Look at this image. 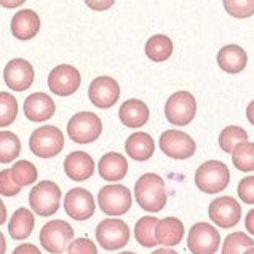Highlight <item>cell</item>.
I'll return each instance as SVG.
<instances>
[{
  "label": "cell",
  "mask_w": 254,
  "mask_h": 254,
  "mask_svg": "<svg viewBox=\"0 0 254 254\" xmlns=\"http://www.w3.org/2000/svg\"><path fill=\"white\" fill-rule=\"evenodd\" d=\"M18 115V103L13 94L6 91H0V128L10 127L16 120Z\"/></svg>",
  "instance_id": "obj_33"
},
{
  "label": "cell",
  "mask_w": 254,
  "mask_h": 254,
  "mask_svg": "<svg viewBox=\"0 0 254 254\" xmlns=\"http://www.w3.org/2000/svg\"><path fill=\"white\" fill-rule=\"evenodd\" d=\"M103 133V122L93 112H78L67 123V134L74 142L90 144Z\"/></svg>",
  "instance_id": "obj_6"
},
{
  "label": "cell",
  "mask_w": 254,
  "mask_h": 254,
  "mask_svg": "<svg viewBox=\"0 0 254 254\" xmlns=\"http://www.w3.org/2000/svg\"><path fill=\"white\" fill-rule=\"evenodd\" d=\"M158 219L154 216H144L134 226V237L139 245L146 246V248H154L157 243L155 238V229H157Z\"/></svg>",
  "instance_id": "obj_27"
},
{
  "label": "cell",
  "mask_w": 254,
  "mask_h": 254,
  "mask_svg": "<svg viewBox=\"0 0 254 254\" xmlns=\"http://www.w3.org/2000/svg\"><path fill=\"white\" fill-rule=\"evenodd\" d=\"M149 107L141 99H128L120 106V122L128 128H141L149 120Z\"/></svg>",
  "instance_id": "obj_20"
},
{
  "label": "cell",
  "mask_w": 254,
  "mask_h": 254,
  "mask_svg": "<svg viewBox=\"0 0 254 254\" xmlns=\"http://www.w3.org/2000/svg\"><path fill=\"white\" fill-rule=\"evenodd\" d=\"M26 0H0V5L3 8H16V6L23 5Z\"/></svg>",
  "instance_id": "obj_41"
},
{
  "label": "cell",
  "mask_w": 254,
  "mask_h": 254,
  "mask_svg": "<svg viewBox=\"0 0 254 254\" xmlns=\"http://www.w3.org/2000/svg\"><path fill=\"white\" fill-rule=\"evenodd\" d=\"M248 56L246 52L238 45H226L217 53V64L227 74H238L246 67Z\"/></svg>",
  "instance_id": "obj_24"
},
{
  "label": "cell",
  "mask_w": 254,
  "mask_h": 254,
  "mask_svg": "<svg viewBox=\"0 0 254 254\" xmlns=\"http://www.w3.org/2000/svg\"><path fill=\"white\" fill-rule=\"evenodd\" d=\"M3 78L10 90L24 91L31 88L34 82V67L31 63L23 60V58H14L5 66Z\"/></svg>",
  "instance_id": "obj_15"
},
{
  "label": "cell",
  "mask_w": 254,
  "mask_h": 254,
  "mask_svg": "<svg viewBox=\"0 0 254 254\" xmlns=\"http://www.w3.org/2000/svg\"><path fill=\"white\" fill-rule=\"evenodd\" d=\"M230 183V171L219 160H208L198 166L195 173V186L205 193L224 192Z\"/></svg>",
  "instance_id": "obj_2"
},
{
  "label": "cell",
  "mask_w": 254,
  "mask_h": 254,
  "mask_svg": "<svg viewBox=\"0 0 254 254\" xmlns=\"http://www.w3.org/2000/svg\"><path fill=\"white\" fill-rule=\"evenodd\" d=\"M67 254H98L96 245H94L90 238H77V240H72Z\"/></svg>",
  "instance_id": "obj_36"
},
{
  "label": "cell",
  "mask_w": 254,
  "mask_h": 254,
  "mask_svg": "<svg viewBox=\"0 0 254 254\" xmlns=\"http://www.w3.org/2000/svg\"><path fill=\"white\" fill-rule=\"evenodd\" d=\"M152 254H178L174 250H170V248H160V250H155Z\"/></svg>",
  "instance_id": "obj_45"
},
{
  "label": "cell",
  "mask_w": 254,
  "mask_h": 254,
  "mask_svg": "<svg viewBox=\"0 0 254 254\" xmlns=\"http://www.w3.org/2000/svg\"><path fill=\"white\" fill-rule=\"evenodd\" d=\"M11 254H42L40 250L37 248L35 245H31V243H23L16 246V248L13 250Z\"/></svg>",
  "instance_id": "obj_39"
},
{
  "label": "cell",
  "mask_w": 254,
  "mask_h": 254,
  "mask_svg": "<svg viewBox=\"0 0 254 254\" xmlns=\"http://www.w3.org/2000/svg\"><path fill=\"white\" fill-rule=\"evenodd\" d=\"M232 162L240 171H254V142L245 141L237 144L232 150Z\"/></svg>",
  "instance_id": "obj_28"
},
{
  "label": "cell",
  "mask_w": 254,
  "mask_h": 254,
  "mask_svg": "<svg viewBox=\"0 0 254 254\" xmlns=\"http://www.w3.org/2000/svg\"><path fill=\"white\" fill-rule=\"evenodd\" d=\"M34 214L29 211L27 208H19L13 213L8 232L13 240H26V238L32 234L34 230Z\"/></svg>",
  "instance_id": "obj_25"
},
{
  "label": "cell",
  "mask_w": 254,
  "mask_h": 254,
  "mask_svg": "<svg viewBox=\"0 0 254 254\" xmlns=\"http://www.w3.org/2000/svg\"><path fill=\"white\" fill-rule=\"evenodd\" d=\"M99 174L104 181H109V183H117V181H122L127 176L128 173V162L127 158L122 154H117V152H109V154H104L99 160Z\"/></svg>",
  "instance_id": "obj_21"
},
{
  "label": "cell",
  "mask_w": 254,
  "mask_h": 254,
  "mask_svg": "<svg viewBox=\"0 0 254 254\" xmlns=\"http://www.w3.org/2000/svg\"><path fill=\"white\" fill-rule=\"evenodd\" d=\"M40 31V18L32 10H19L11 19V34L18 40H31Z\"/></svg>",
  "instance_id": "obj_19"
},
{
  "label": "cell",
  "mask_w": 254,
  "mask_h": 254,
  "mask_svg": "<svg viewBox=\"0 0 254 254\" xmlns=\"http://www.w3.org/2000/svg\"><path fill=\"white\" fill-rule=\"evenodd\" d=\"M6 221V206H5V203L0 200V226Z\"/></svg>",
  "instance_id": "obj_43"
},
{
  "label": "cell",
  "mask_w": 254,
  "mask_h": 254,
  "mask_svg": "<svg viewBox=\"0 0 254 254\" xmlns=\"http://www.w3.org/2000/svg\"><path fill=\"white\" fill-rule=\"evenodd\" d=\"M248 141V133L240 127H227L224 128L219 134V147L226 152V154H232V150L235 149L237 144Z\"/></svg>",
  "instance_id": "obj_30"
},
{
  "label": "cell",
  "mask_w": 254,
  "mask_h": 254,
  "mask_svg": "<svg viewBox=\"0 0 254 254\" xmlns=\"http://www.w3.org/2000/svg\"><path fill=\"white\" fill-rule=\"evenodd\" d=\"M98 205L107 216H123L131 208V192L123 184L104 186L98 193Z\"/></svg>",
  "instance_id": "obj_5"
},
{
  "label": "cell",
  "mask_w": 254,
  "mask_h": 254,
  "mask_svg": "<svg viewBox=\"0 0 254 254\" xmlns=\"http://www.w3.org/2000/svg\"><path fill=\"white\" fill-rule=\"evenodd\" d=\"M21 152L18 136L11 131H0V163H11Z\"/></svg>",
  "instance_id": "obj_29"
},
{
  "label": "cell",
  "mask_w": 254,
  "mask_h": 254,
  "mask_svg": "<svg viewBox=\"0 0 254 254\" xmlns=\"http://www.w3.org/2000/svg\"><path fill=\"white\" fill-rule=\"evenodd\" d=\"M254 246V240L243 232H234L226 237L222 245V254H245L246 250Z\"/></svg>",
  "instance_id": "obj_31"
},
{
  "label": "cell",
  "mask_w": 254,
  "mask_h": 254,
  "mask_svg": "<svg viewBox=\"0 0 254 254\" xmlns=\"http://www.w3.org/2000/svg\"><path fill=\"white\" fill-rule=\"evenodd\" d=\"M134 197L142 209L149 213L162 211L168 200L165 181L155 173H146L136 181Z\"/></svg>",
  "instance_id": "obj_1"
},
{
  "label": "cell",
  "mask_w": 254,
  "mask_h": 254,
  "mask_svg": "<svg viewBox=\"0 0 254 254\" xmlns=\"http://www.w3.org/2000/svg\"><path fill=\"white\" fill-rule=\"evenodd\" d=\"M29 205L32 211L42 217L53 216L61 205V189L53 181H42L29 193Z\"/></svg>",
  "instance_id": "obj_3"
},
{
  "label": "cell",
  "mask_w": 254,
  "mask_h": 254,
  "mask_svg": "<svg viewBox=\"0 0 254 254\" xmlns=\"http://www.w3.org/2000/svg\"><path fill=\"white\" fill-rule=\"evenodd\" d=\"M55 101L47 93H32L24 101V115L31 122H45L55 114Z\"/></svg>",
  "instance_id": "obj_17"
},
{
  "label": "cell",
  "mask_w": 254,
  "mask_h": 254,
  "mask_svg": "<svg viewBox=\"0 0 254 254\" xmlns=\"http://www.w3.org/2000/svg\"><path fill=\"white\" fill-rule=\"evenodd\" d=\"M82 83L80 72L69 64H60L48 75V86L58 96H70Z\"/></svg>",
  "instance_id": "obj_13"
},
{
  "label": "cell",
  "mask_w": 254,
  "mask_h": 254,
  "mask_svg": "<svg viewBox=\"0 0 254 254\" xmlns=\"http://www.w3.org/2000/svg\"><path fill=\"white\" fill-rule=\"evenodd\" d=\"M88 96L96 107L109 109L119 101L120 86L112 77H98L90 83Z\"/></svg>",
  "instance_id": "obj_16"
},
{
  "label": "cell",
  "mask_w": 254,
  "mask_h": 254,
  "mask_svg": "<svg viewBox=\"0 0 254 254\" xmlns=\"http://www.w3.org/2000/svg\"><path fill=\"white\" fill-rule=\"evenodd\" d=\"M94 198L93 195L82 187L70 189L64 197V211L75 221H86L94 214Z\"/></svg>",
  "instance_id": "obj_14"
},
{
  "label": "cell",
  "mask_w": 254,
  "mask_h": 254,
  "mask_svg": "<svg viewBox=\"0 0 254 254\" xmlns=\"http://www.w3.org/2000/svg\"><path fill=\"white\" fill-rule=\"evenodd\" d=\"M155 238L158 245H163L166 248L176 246L184 238V224L178 217H165L157 224Z\"/></svg>",
  "instance_id": "obj_23"
},
{
  "label": "cell",
  "mask_w": 254,
  "mask_h": 254,
  "mask_svg": "<svg viewBox=\"0 0 254 254\" xmlns=\"http://www.w3.org/2000/svg\"><path fill=\"white\" fill-rule=\"evenodd\" d=\"M74 240V229L66 221H52L40 230V245L48 253L63 254Z\"/></svg>",
  "instance_id": "obj_8"
},
{
  "label": "cell",
  "mask_w": 254,
  "mask_h": 254,
  "mask_svg": "<svg viewBox=\"0 0 254 254\" xmlns=\"http://www.w3.org/2000/svg\"><path fill=\"white\" fill-rule=\"evenodd\" d=\"M160 149L176 160H186V158L193 157L197 150V144L192 139V136L181 131V129H166L160 136Z\"/></svg>",
  "instance_id": "obj_11"
},
{
  "label": "cell",
  "mask_w": 254,
  "mask_h": 254,
  "mask_svg": "<svg viewBox=\"0 0 254 254\" xmlns=\"http://www.w3.org/2000/svg\"><path fill=\"white\" fill-rule=\"evenodd\" d=\"M245 254H254V246H253V248H250V250H246Z\"/></svg>",
  "instance_id": "obj_46"
},
{
  "label": "cell",
  "mask_w": 254,
  "mask_h": 254,
  "mask_svg": "<svg viewBox=\"0 0 254 254\" xmlns=\"http://www.w3.org/2000/svg\"><path fill=\"white\" fill-rule=\"evenodd\" d=\"M29 149L40 158H52L64 149V134L56 127H42L34 129L29 139Z\"/></svg>",
  "instance_id": "obj_4"
},
{
  "label": "cell",
  "mask_w": 254,
  "mask_h": 254,
  "mask_svg": "<svg viewBox=\"0 0 254 254\" xmlns=\"http://www.w3.org/2000/svg\"><path fill=\"white\" fill-rule=\"evenodd\" d=\"M221 245V235L208 222H197L189 230L187 248L192 254H216Z\"/></svg>",
  "instance_id": "obj_9"
},
{
  "label": "cell",
  "mask_w": 254,
  "mask_h": 254,
  "mask_svg": "<svg viewBox=\"0 0 254 254\" xmlns=\"http://www.w3.org/2000/svg\"><path fill=\"white\" fill-rule=\"evenodd\" d=\"M245 227L251 235H254V208L251 211H248V214L245 217Z\"/></svg>",
  "instance_id": "obj_40"
},
{
  "label": "cell",
  "mask_w": 254,
  "mask_h": 254,
  "mask_svg": "<svg viewBox=\"0 0 254 254\" xmlns=\"http://www.w3.org/2000/svg\"><path fill=\"white\" fill-rule=\"evenodd\" d=\"M208 216L217 227L221 229H230L235 227L240 222L242 217V206L235 198L227 197H217L209 203L208 208Z\"/></svg>",
  "instance_id": "obj_12"
},
{
  "label": "cell",
  "mask_w": 254,
  "mask_h": 254,
  "mask_svg": "<svg viewBox=\"0 0 254 254\" xmlns=\"http://www.w3.org/2000/svg\"><path fill=\"white\" fill-rule=\"evenodd\" d=\"M19 190L21 186L14 183L11 171L10 170L0 171V195H3V197H14V195L19 193Z\"/></svg>",
  "instance_id": "obj_35"
},
{
  "label": "cell",
  "mask_w": 254,
  "mask_h": 254,
  "mask_svg": "<svg viewBox=\"0 0 254 254\" xmlns=\"http://www.w3.org/2000/svg\"><path fill=\"white\" fill-rule=\"evenodd\" d=\"M85 3L94 11H106L115 3V0H85Z\"/></svg>",
  "instance_id": "obj_38"
},
{
  "label": "cell",
  "mask_w": 254,
  "mask_h": 254,
  "mask_svg": "<svg viewBox=\"0 0 254 254\" xmlns=\"http://www.w3.org/2000/svg\"><path fill=\"white\" fill-rule=\"evenodd\" d=\"M238 197L242 198L246 205H254V176L243 178L238 184Z\"/></svg>",
  "instance_id": "obj_37"
},
{
  "label": "cell",
  "mask_w": 254,
  "mask_h": 254,
  "mask_svg": "<svg viewBox=\"0 0 254 254\" xmlns=\"http://www.w3.org/2000/svg\"><path fill=\"white\" fill-rule=\"evenodd\" d=\"M224 8L230 16L243 19L254 14V0H222Z\"/></svg>",
  "instance_id": "obj_34"
},
{
  "label": "cell",
  "mask_w": 254,
  "mask_h": 254,
  "mask_svg": "<svg viewBox=\"0 0 254 254\" xmlns=\"http://www.w3.org/2000/svg\"><path fill=\"white\" fill-rule=\"evenodd\" d=\"M64 173L72 181H86L94 173V162L86 152H72L64 158Z\"/></svg>",
  "instance_id": "obj_18"
},
{
  "label": "cell",
  "mask_w": 254,
  "mask_h": 254,
  "mask_svg": "<svg viewBox=\"0 0 254 254\" xmlns=\"http://www.w3.org/2000/svg\"><path fill=\"white\" fill-rule=\"evenodd\" d=\"M171 53H173V42L170 37H166L163 34L154 35L146 43V55L154 63L166 61L171 56Z\"/></svg>",
  "instance_id": "obj_26"
},
{
  "label": "cell",
  "mask_w": 254,
  "mask_h": 254,
  "mask_svg": "<svg viewBox=\"0 0 254 254\" xmlns=\"http://www.w3.org/2000/svg\"><path fill=\"white\" fill-rule=\"evenodd\" d=\"M246 117H248L251 125H254V101H251L248 107H246Z\"/></svg>",
  "instance_id": "obj_42"
},
{
  "label": "cell",
  "mask_w": 254,
  "mask_h": 254,
  "mask_svg": "<svg viewBox=\"0 0 254 254\" xmlns=\"http://www.w3.org/2000/svg\"><path fill=\"white\" fill-rule=\"evenodd\" d=\"M125 150L128 157H131L133 160L147 162L155 152L154 137L144 131L133 133L131 136H128V139L125 142Z\"/></svg>",
  "instance_id": "obj_22"
},
{
  "label": "cell",
  "mask_w": 254,
  "mask_h": 254,
  "mask_svg": "<svg viewBox=\"0 0 254 254\" xmlns=\"http://www.w3.org/2000/svg\"><path fill=\"white\" fill-rule=\"evenodd\" d=\"M5 251H6V242H5L3 234L0 232V254H5Z\"/></svg>",
  "instance_id": "obj_44"
},
{
  "label": "cell",
  "mask_w": 254,
  "mask_h": 254,
  "mask_svg": "<svg viewBox=\"0 0 254 254\" xmlns=\"http://www.w3.org/2000/svg\"><path fill=\"white\" fill-rule=\"evenodd\" d=\"M120 254H136V253H133V251H125V253H120Z\"/></svg>",
  "instance_id": "obj_47"
},
{
  "label": "cell",
  "mask_w": 254,
  "mask_h": 254,
  "mask_svg": "<svg viewBox=\"0 0 254 254\" xmlns=\"http://www.w3.org/2000/svg\"><path fill=\"white\" fill-rule=\"evenodd\" d=\"M96 240L107 251L123 248L129 242L128 224L122 219H114V217L101 221L96 227Z\"/></svg>",
  "instance_id": "obj_10"
},
{
  "label": "cell",
  "mask_w": 254,
  "mask_h": 254,
  "mask_svg": "<svg viewBox=\"0 0 254 254\" xmlns=\"http://www.w3.org/2000/svg\"><path fill=\"white\" fill-rule=\"evenodd\" d=\"M195 114H197V101L192 96V93L178 91L171 94L166 101L165 115L171 125L186 127L193 120Z\"/></svg>",
  "instance_id": "obj_7"
},
{
  "label": "cell",
  "mask_w": 254,
  "mask_h": 254,
  "mask_svg": "<svg viewBox=\"0 0 254 254\" xmlns=\"http://www.w3.org/2000/svg\"><path fill=\"white\" fill-rule=\"evenodd\" d=\"M11 176L14 179V183L18 186H29V184H34L35 181H37V168H35V165L27 162V160H19L16 162L13 166H11Z\"/></svg>",
  "instance_id": "obj_32"
}]
</instances>
